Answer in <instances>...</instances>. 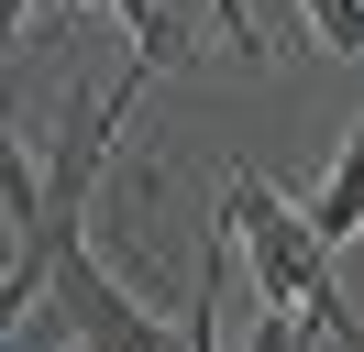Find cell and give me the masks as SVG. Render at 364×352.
Returning a JSON list of instances; mask_svg holds the SVG:
<instances>
[{"instance_id":"cell-1","label":"cell","mask_w":364,"mask_h":352,"mask_svg":"<svg viewBox=\"0 0 364 352\" xmlns=\"http://www.w3.org/2000/svg\"><path fill=\"white\" fill-rule=\"evenodd\" d=\"M221 231L243 242V286H254V308L309 319V330H320V352H353V341H364L353 297H342V275H331L342 242L320 231V220L298 209V198L276 187L265 165H232V187H221Z\"/></svg>"},{"instance_id":"cell-2","label":"cell","mask_w":364,"mask_h":352,"mask_svg":"<svg viewBox=\"0 0 364 352\" xmlns=\"http://www.w3.org/2000/svg\"><path fill=\"white\" fill-rule=\"evenodd\" d=\"M111 11H122V33H133V66H155V77L199 55V22H188L199 0H111Z\"/></svg>"},{"instance_id":"cell-3","label":"cell","mask_w":364,"mask_h":352,"mask_svg":"<svg viewBox=\"0 0 364 352\" xmlns=\"http://www.w3.org/2000/svg\"><path fill=\"white\" fill-rule=\"evenodd\" d=\"M309 220H320V231H331V242H353V231H364V121L342 132V154H331V176H320V198H309Z\"/></svg>"},{"instance_id":"cell-4","label":"cell","mask_w":364,"mask_h":352,"mask_svg":"<svg viewBox=\"0 0 364 352\" xmlns=\"http://www.w3.org/2000/svg\"><path fill=\"white\" fill-rule=\"evenodd\" d=\"M243 352H320V330L287 319V308H254V319H243Z\"/></svg>"},{"instance_id":"cell-5","label":"cell","mask_w":364,"mask_h":352,"mask_svg":"<svg viewBox=\"0 0 364 352\" xmlns=\"http://www.w3.org/2000/svg\"><path fill=\"white\" fill-rule=\"evenodd\" d=\"M210 22H221V44L243 66H265V22H254V0H210Z\"/></svg>"},{"instance_id":"cell-6","label":"cell","mask_w":364,"mask_h":352,"mask_svg":"<svg viewBox=\"0 0 364 352\" xmlns=\"http://www.w3.org/2000/svg\"><path fill=\"white\" fill-rule=\"evenodd\" d=\"M45 11H89V0H45Z\"/></svg>"}]
</instances>
